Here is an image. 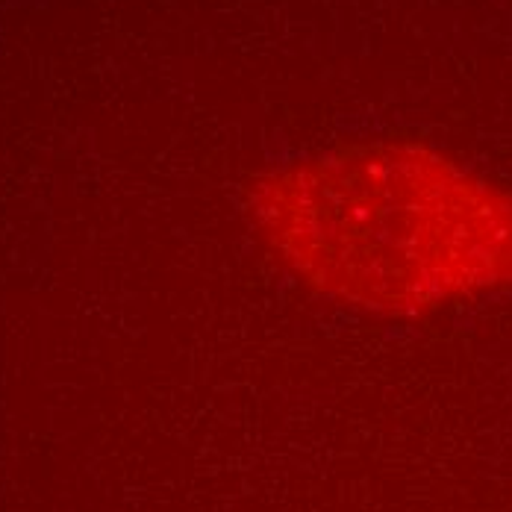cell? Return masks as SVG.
<instances>
[{
	"mask_svg": "<svg viewBox=\"0 0 512 512\" xmlns=\"http://www.w3.org/2000/svg\"><path fill=\"white\" fill-rule=\"evenodd\" d=\"M248 215L309 292L371 315L512 295V186L415 139L342 142L262 174Z\"/></svg>",
	"mask_w": 512,
	"mask_h": 512,
	"instance_id": "obj_1",
	"label": "cell"
}]
</instances>
